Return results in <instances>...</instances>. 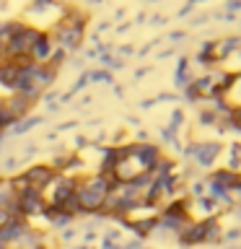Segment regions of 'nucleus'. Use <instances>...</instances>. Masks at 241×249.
<instances>
[{"label": "nucleus", "mask_w": 241, "mask_h": 249, "mask_svg": "<svg viewBox=\"0 0 241 249\" xmlns=\"http://www.w3.org/2000/svg\"><path fill=\"white\" fill-rule=\"evenodd\" d=\"M223 148L225 145L221 143V140H202V143H189V145H187L184 156H187V159H192L200 169L213 171L215 163L223 159Z\"/></svg>", "instance_id": "obj_1"}, {"label": "nucleus", "mask_w": 241, "mask_h": 249, "mask_svg": "<svg viewBox=\"0 0 241 249\" xmlns=\"http://www.w3.org/2000/svg\"><path fill=\"white\" fill-rule=\"evenodd\" d=\"M78 190V179L70 177V174H57L50 184L44 187V197H47V205H62L65 200H70Z\"/></svg>", "instance_id": "obj_2"}, {"label": "nucleus", "mask_w": 241, "mask_h": 249, "mask_svg": "<svg viewBox=\"0 0 241 249\" xmlns=\"http://www.w3.org/2000/svg\"><path fill=\"white\" fill-rule=\"evenodd\" d=\"M16 200H18V208H21V215L26 221H34L44 213L47 208V197H44V190H36V187H26V190L16 192Z\"/></svg>", "instance_id": "obj_3"}, {"label": "nucleus", "mask_w": 241, "mask_h": 249, "mask_svg": "<svg viewBox=\"0 0 241 249\" xmlns=\"http://www.w3.org/2000/svg\"><path fill=\"white\" fill-rule=\"evenodd\" d=\"M127 151L140 161V166H143L145 171H151L155 163L163 159V148L158 143H148V140L145 143H127Z\"/></svg>", "instance_id": "obj_4"}, {"label": "nucleus", "mask_w": 241, "mask_h": 249, "mask_svg": "<svg viewBox=\"0 0 241 249\" xmlns=\"http://www.w3.org/2000/svg\"><path fill=\"white\" fill-rule=\"evenodd\" d=\"M96 153H99L96 174L114 177L117 163H120V159H122V145H101V148H96Z\"/></svg>", "instance_id": "obj_5"}, {"label": "nucleus", "mask_w": 241, "mask_h": 249, "mask_svg": "<svg viewBox=\"0 0 241 249\" xmlns=\"http://www.w3.org/2000/svg\"><path fill=\"white\" fill-rule=\"evenodd\" d=\"M207 221H210V218H205V221H189V226L179 233L176 241L182 247H187V249L202 247V244H205V239H207Z\"/></svg>", "instance_id": "obj_6"}, {"label": "nucleus", "mask_w": 241, "mask_h": 249, "mask_svg": "<svg viewBox=\"0 0 241 249\" xmlns=\"http://www.w3.org/2000/svg\"><path fill=\"white\" fill-rule=\"evenodd\" d=\"M23 179L29 182V187H36V190H44L47 184L52 182L54 177H57V171H54L50 163H31V166H26L21 171Z\"/></svg>", "instance_id": "obj_7"}, {"label": "nucleus", "mask_w": 241, "mask_h": 249, "mask_svg": "<svg viewBox=\"0 0 241 249\" xmlns=\"http://www.w3.org/2000/svg\"><path fill=\"white\" fill-rule=\"evenodd\" d=\"M54 42H52V36L47 34V31H42L39 34V39L34 42V47H31V52H29V57L34 60V62H39V65H47L52 57H54Z\"/></svg>", "instance_id": "obj_8"}, {"label": "nucleus", "mask_w": 241, "mask_h": 249, "mask_svg": "<svg viewBox=\"0 0 241 249\" xmlns=\"http://www.w3.org/2000/svg\"><path fill=\"white\" fill-rule=\"evenodd\" d=\"M29 226H31V223L26 221V218H11V221H8L5 226H0V244L11 249L16 241L21 239V233L26 231Z\"/></svg>", "instance_id": "obj_9"}, {"label": "nucleus", "mask_w": 241, "mask_h": 249, "mask_svg": "<svg viewBox=\"0 0 241 249\" xmlns=\"http://www.w3.org/2000/svg\"><path fill=\"white\" fill-rule=\"evenodd\" d=\"M31 107H34V101H31L29 96H23V93H8L5 96V109L11 112L16 120H23V117H29Z\"/></svg>", "instance_id": "obj_10"}, {"label": "nucleus", "mask_w": 241, "mask_h": 249, "mask_svg": "<svg viewBox=\"0 0 241 249\" xmlns=\"http://www.w3.org/2000/svg\"><path fill=\"white\" fill-rule=\"evenodd\" d=\"M158 215H171V218H189V197L182 195V197L166 200L158 210Z\"/></svg>", "instance_id": "obj_11"}, {"label": "nucleus", "mask_w": 241, "mask_h": 249, "mask_svg": "<svg viewBox=\"0 0 241 249\" xmlns=\"http://www.w3.org/2000/svg\"><path fill=\"white\" fill-rule=\"evenodd\" d=\"M39 247H47V244H44V231H39V229H34V226H29V229L21 233V239L16 241L11 249H39Z\"/></svg>", "instance_id": "obj_12"}, {"label": "nucleus", "mask_w": 241, "mask_h": 249, "mask_svg": "<svg viewBox=\"0 0 241 249\" xmlns=\"http://www.w3.org/2000/svg\"><path fill=\"white\" fill-rule=\"evenodd\" d=\"M239 179H241V177L236 174V171H231V169H225V166H215V169L207 174V182L223 187V190H231V187L236 184Z\"/></svg>", "instance_id": "obj_13"}, {"label": "nucleus", "mask_w": 241, "mask_h": 249, "mask_svg": "<svg viewBox=\"0 0 241 249\" xmlns=\"http://www.w3.org/2000/svg\"><path fill=\"white\" fill-rule=\"evenodd\" d=\"M223 159H225L223 166L241 177V140H233V143H228V148H223Z\"/></svg>", "instance_id": "obj_14"}, {"label": "nucleus", "mask_w": 241, "mask_h": 249, "mask_svg": "<svg viewBox=\"0 0 241 249\" xmlns=\"http://www.w3.org/2000/svg\"><path fill=\"white\" fill-rule=\"evenodd\" d=\"M36 124H39V117H23V120H18L11 130H8V135H23V132L34 130Z\"/></svg>", "instance_id": "obj_15"}, {"label": "nucleus", "mask_w": 241, "mask_h": 249, "mask_svg": "<svg viewBox=\"0 0 241 249\" xmlns=\"http://www.w3.org/2000/svg\"><path fill=\"white\" fill-rule=\"evenodd\" d=\"M202 195H207V179H192L187 184V197L194 200V197H202Z\"/></svg>", "instance_id": "obj_16"}, {"label": "nucleus", "mask_w": 241, "mask_h": 249, "mask_svg": "<svg viewBox=\"0 0 241 249\" xmlns=\"http://www.w3.org/2000/svg\"><path fill=\"white\" fill-rule=\"evenodd\" d=\"M197 122H200V127H218V117H215V112L210 107H202L200 109V114H197Z\"/></svg>", "instance_id": "obj_17"}, {"label": "nucleus", "mask_w": 241, "mask_h": 249, "mask_svg": "<svg viewBox=\"0 0 241 249\" xmlns=\"http://www.w3.org/2000/svg\"><path fill=\"white\" fill-rule=\"evenodd\" d=\"M239 239H241V229H228V231H223L221 244H228V241H239Z\"/></svg>", "instance_id": "obj_18"}, {"label": "nucleus", "mask_w": 241, "mask_h": 249, "mask_svg": "<svg viewBox=\"0 0 241 249\" xmlns=\"http://www.w3.org/2000/svg\"><path fill=\"white\" fill-rule=\"evenodd\" d=\"M75 229H73V226H70V229H62L60 231V241H70V239H75Z\"/></svg>", "instance_id": "obj_19"}, {"label": "nucleus", "mask_w": 241, "mask_h": 249, "mask_svg": "<svg viewBox=\"0 0 241 249\" xmlns=\"http://www.w3.org/2000/svg\"><path fill=\"white\" fill-rule=\"evenodd\" d=\"M8 221H11V215H8V210H3V208H0V226H5Z\"/></svg>", "instance_id": "obj_20"}, {"label": "nucleus", "mask_w": 241, "mask_h": 249, "mask_svg": "<svg viewBox=\"0 0 241 249\" xmlns=\"http://www.w3.org/2000/svg\"><path fill=\"white\" fill-rule=\"evenodd\" d=\"M5 112V96H0V114Z\"/></svg>", "instance_id": "obj_21"}, {"label": "nucleus", "mask_w": 241, "mask_h": 249, "mask_svg": "<svg viewBox=\"0 0 241 249\" xmlns=\"http://www.w3.org/2000/svg\"><path fill=\"white\" fill-rule=\"evenodd\" d=\"M78 249H93L91 244H83V247H78Z\"/></svg>", "instance_id": "obj_22"}, {"label": "nucleus", "mask_w": 241, "mask_h": 249, "mask_svg": "<svg viewBox=\"0 0 241 249\" xmlns=\"http://www.w3.org/2000/svg\"><path fill=\"white\" fill-rule=\"evenodd\" d=\"M143 249H145V247H143Z\"/></svg>", "instance_id": "obj_23"}]
</instances>
